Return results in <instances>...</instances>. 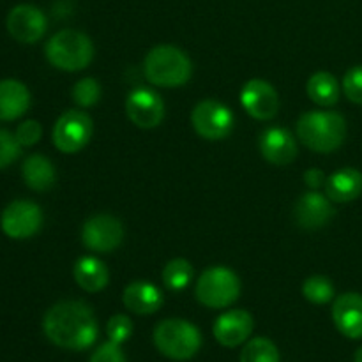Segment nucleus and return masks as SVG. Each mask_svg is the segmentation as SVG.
Listing matches in <instances>:
<instances>
[{"label": "nucleus", "mask_w": 362, "mask_h": 362, "mask_svg": "<svg viewBox=\"0 0 362 362\" xmlns=\"http://www.w3.org/2000/svg\"><path fill=\"white\" fill-rule=\"evenodd\" d=\"M325 173L318 168H310L304 172V182L311 187V189L317 191L320 186H325Z\"/></svg>", "instance_id": "33"}, {"label": "nucleus", "mask_w": 362, "mask_h": 362, "mask_svg": "<svg viewBox=\"0 0 362 362\" xmlns=\"http://www.w3.org/2000/svg\"><path fill=\"white\" fill-rule=\"evenodd\" d=\"M325 194L334 204H349L362 194V172L357 168L338 170L325 180Z\"/></svg>", "instance_id": "19"}, {"label": "nucleus", "mask_w": 362, "mask_h": 362, "mask_svg": "<svg viewBox=\"0 0 362 362\" xmlns=\"http://www.w3.org/2000/svg\"><path fill=\"white\" fill-rule=\"evenodd\" d=\"M73 99L81 108H90L101 99V85L94 78H83L73 87Z\"/></svg>", "instance_id": "27"}, {"label": "nucleus", "mask_w": 362, "mask_h": 362, "mask_svg": "<svg viewBox=\"0 0 362 362\" xmlns=\"http://www.w3.org/2000/svg\"><path fill=\"white\" fill-rule=\"evenodd\" d=\"M46 59L53 67L66 73L85 69L94 59V45L90 37L80 30L66 28L46 42Z\"/></svg>", "instance_id": "4"}, {"label": "nucleus", "mask_w": 362, "mask_h": 362, "mask_svg": "<svg viewBox=\"0 0 362 362\" xmlns=\"http://www.w3.org/2000/svg\"><path fill=\"white\" fill-rule=\"evenodd\" d=\"M255 329V320L250 311L246 310H230L225 311L218 320L214 322L216 341L226 349H235L250 339L251 332Z\"/></svg>", "instance_id": "14"}, {"label": "nucleus", "mask_w": 362, "mask_h": 362, "mask_svg": "<svg viewBox=\"0 0 362 362\" xmlns=\"http://www.w3.org/2000/svg\"><path fill=\"white\" fill-rule=\"evenodd\" d=\"M191 124L193 129L200 134L204 140L218 141L230 136L235 124L233 112L223 103L214 99H205L198 103L191 112Z\"/></svg>", "instance_id": "7"}, {"label": "nucleus", "mask_w": 362, "mask_h": 362, "mask_svg": "<svg viewBox=\"0 0 362 362\" xmlns=\"http://www.w3.org/2000/svg\"><path fill=\"white\" fill-rule=\"evenodd\" d=\"M42 136V127L37 120H25L18 126L16 140L20 141L21 147H30L35 145Z\"/></svg>", "instance_id": "31"}, {"label": "nucleus", "mask_w": 362, "mask_h": 362, "mask_svg": "<svg viewBox=\"0 0 362 362\" xmlns=\"http://www.w3.org/2000/svg\"><path fill=\"white\" fill-rule=\"evenodd\" d=\"M194 276V269L186 258H173L163 269V281H165L166 288L172 292H180V290L187 288Z\"/></svg>", "instance_id": "24"}, {"label": "nucleus", "mask_w": 362, "mask_h": 362, "mask_svg": "<svg viewBox=\"0 0 362 362\" xmlns=\"http://www.w3.org/2000/svg\"><path fill=\"white\" fill-rule=\"evenodd\" d=\"M126 115L134 126L141 129H152L165 119V101L152 88H134L126 99Z\"/></svg>", "instance_id": "11"}, {"label": "nucleus", "mask_w": 362, "mask_h": 362, "mask_svg": "<svg viewBox=\"0 0 362 362\" xmlns=\"http://www.w3.org/2000/svg\"><path fill=\"white\" fill-rule=\"evenodd\" d=\"M30 106V92L21 81L0 80V120H16Z\"/></svg>", "instance_id": "20"}, {"label": "nucleus", "mask_w": 362, "mask_h": 362, "mask_svg": "<svg viewBox=\"0 0 362 362\" xmlns=\"http://www.w3.org/2000/svg\"><path fill=\"white\" fill-rule=\"evenodd\" d=\"M21 175H23L25 184L34 191L52 189L57 180V172L53 168V163L41 154H32L25 159Z\"/></svg>", "instance_id": "22"}, {"label": "nucleus", "mask_w": 362, "mask_h": 362, "mask_svg": "<svg viewBox=\"0 0 362 362\" xmlns=\"http://www.w3.org/2000/svg\"><path fill=\"white\" fill-rule=\"evenodd\" d=\"M124 226L110 214H98L87 219L81 228V243L95 253H112L122 244Z\"/></svg>", "instance_id": "10"}, {"label": "nucleus", "mask_w": 362, "mask_h": 362, "mask_svg": "<svg viewBox=\"0 0 362 362\" xmlns=\"http://www.w3.org/2000/svg\"><path fill=\"white\" fill-rule=\"evenodd\" d=\"M306 92L311 101L318 106H334L339 99V83L336 76L327 71H318L308 80Z\"/></svg>", "instance_id": "23"}, {"label": "nucleus", "mask_w": 362, "mask_h": 362, "mask_svg": "<svg viewBox=\"0 0 362 362\" xmlns=\"http://www.w3.org/2000/svg\"><path fill=\"white\" fill-rule=\"evenodd\" d=\"M0 225H2L4 233L11 239H30L32 235H35L41 230L42 212L34 202L14 200L4 209Z\"/></svg>", "instance_id": "9"}, {"label": "nucleus", "mask_w": 362, "mask_h": 362, "mask_svg": "<svg viewBox=\"0 0 362 362\" xmlns=\"http://www.w3.org/2000/svg\"><path fill=\"white\" fill-rule=\"evenodd\" d=\"M154 345L172 361L193 359L202 349V332L197 325L182 318H168L156 325Z\"/></svg>", "instance_id": "5"}, {"label": "nucleus", "mask_w": 362, "mask_h": 362, "mask_svg": "<svg viewBox=\"0 0 362 362\" xmlns=\"http://www.w3.org/2000/svg\"><path fill=\"white\" fill-rule=\"evenodd\" d=\"M194 296L204 306L223 310V308L232 306L239 299L240 279L232 269L216 265L202 272L197 281Z\"/></svg>", "instance_id": "6"}, {"label": "nucleus", "mask_w": 362, "mask_h": 362, "mask_svg": "<svg viewBox=\"0 0 362 362\" xmlns=\"http://www.w3.org/2000/svg\"><path fill=\"white\" fill-rule=\"evenodd\" d=\"M297 136L313 152L329 154L345 141L346 120L336 112H308L297 120Z\"/></svg>", "instance_id": "2"}, {"label": "nucleus", "mask_w": 362, "mask_h": 362, "mask_svg": "<svg viewBox=\"0 0 362 362\" xmlns=\"http://www.w3.org/2000/svg\"><path fill=\"white\" fill-rule=\"evenodd\" d=\"M354 362H362V346L356 352V357H354Z\"/></svg>", "instance_id": "34"}, {"label": "nucleus", "mask_w": 362, "mask_h": 362, "mask_svg": "<svg viewBox=\"0 0 362 362\" xmlns=\"http://www.w3.org/2000/svg\"><path fill=\"white\" fill-rule=\"evenodd\" d=\"M124 306L136 315H154L161 310L165 297L156 285L148 281H133L124 288Z\"/></svg>", "instance_id": "18"}, {"label": "nucleus", "mask_w": 362, "mask_h": 362, "mask_svg": "<svg viewBox=\"0 0 362 362\" xmlns=\"http://www.w3.org/2000/svg\"><path fill=\"white\" fill-rule=\"evenodd\" d=\"M240 105L247 115L257 120H271L278 115L279 98L276 88L269 81L253 78L246 81L240 90Z\"/></svg>", "instance_id": "13"}, {"label": "nucleus", "mask_w": 362, "mask_h": 362, "mask_svg": "<svg viewBox=\"0 0 362 362\" xmlns=\"http://www.w3.org/2000/svg\"><path fill=\"white\" fill-rule=\"evenodd\" d=\"M303 296L313 304H327L334 299V285L327 276H311L304 281Z\"/></svg>", "instance_id": "26"}, {"label": "nucleus", "mask_w": 362, "mask_h": 362, "mask_svg": "<svg viewBox=\"0 0 362 362\" xmlns=\"http://www.w3.org/2000/svg\"><path fill=\"white\" fill-rule=\"evenodd\" d=\"M240 362H281L279 350L271 339L253 338L244 345L240 352Z\"/></svg>", "instance_id": "25"}, {"label": "nucleus", "mask_w": 362, "mask_h": 362, "mask_svg": "<svg viewBox=\"0 0 362 362\" xmlns=\"http://www.w3.org/2000/svg\"><path fill=\"white\" fill-rule=\"evenodd\" d=\"M45 336L64 350L90 349L99 336L98 318L83 300H60L46 311L42 318Z\"/></svg>", "instance_id": "1"}, {"label": "nucleus", "mask_w": 362, "mask_h": 362, "mask_svg": "<svg viewBox=\"0 0 362 362\" xmlns=\"http://www.w3.org/2000/svg\"><path fill=\"white\" fill-rule=\"evenodd\" d=\"M94 122L83 110H67L53 126V144L64 154H76L90 141Z\"/></svg>", "instance_id": "8"}, {"label": "nucleus", "mask_w": 362, "mask_h": 362, "mask_svg": "<svg viewBox=\"0 0 362 362\" xmlns=\"http://www.w3.org/2000/svg\"><path fill=\"white\" fill-rule=\"evenodd\" d=\"M334 214L336 211L332 207V202L329 200L327 194H322L318 191L304 193L293 207V218L297 225L304 230H318L322 226H327Z\"/></svg>", "instance_id": "15"}, {"label": "nucleus", "mask_w": 362, "mask_h": 362, "mask_svg": "<svg viewBox=\"0 0 362 362\" xmlns=\"http://www.w3.org/2000/svg\"><path fill=\"white\" fill-rule=\"evenodd\" d=\"M20 152L21 145L16 140V134L9 133L6 129H0V170L16 161Z\"/></svg>", "instance_id": "29"}, {"label": "nucleus", "mask_w": 362, "mask_h": 362, "mask_svg": "<svg viewBox=\"0 0 362 362\" xmlns=\"http://www.w3.org/2000/svg\"><path fill=\"white\" fill-rule=\"evenodd\" d=\"M144 73L156 87L173 88L187 83L193 74V64L180 48L172 45L154 46L147 53Z\"/></svg>", "instance_id": "3"}, {"label": "nucleus", "mask_w": 362, "mask_h": 362, "mask_svg": "<svg viewBox=\"0 0 362 362\" xmlns=\"http://www.w3.org/2000/svg\"><path fill=\"white\" fill-rule=\"evenodd\" d=\"M332 322L349 339H362V296L356 292L341 293L332 304Z\"/></svg>", "instance_id": "16"}, {"label": "nucleus", "mask_w": 362, "mask_h": 362, "mask_svg": "<svg viewBox=\"0 0 362 362\" xmlns=\"http://www.w3.org/2000/svg\"><path fill=\"white\" fill-rule=\"evenodd\" d=\"M74 279L78 286L88 293L101 292L110 281V271L98 257H81L74 264Z\"/></svg>", "instance_id": "21"}, {"label": "nucleus", "mask_w": 362, "mask_h": 362, "mask_svg": "<svg viewBox=\"0 0 362 362\" xmlns=\"http://www.w3.org/2000/svg\"><path fill=\"white\" fill-rule=\"evenodd\" d=\"M260 152L271 165L286 166L297 158L296 138L285 127H269L260 136Z\"/></svg>", "instance_id": "17"}, {"label": "nucleus", "mask_w": 362, "mask_h": 362, "mask_svg": "<svg viewBox=\"0 0 362 362\" xmlns=\"http://www.w3.org/2000/svg\"><path fill=\"white\" fill-rule=\"evenodd\" d=\"M88 362H126V356L122 352V345H117L108 339L92 354Z\"/></svg>", "instance_id": "32"}, {"label": "nucleus", "mask_w": 362, "mask_h": 362, "mask_svg": "<svg viewBox=\"0 0 362 362\" xmlns=\"http://www.w3.org/2000/svg\"><path fill=\"white\" fill-rule=\"evenodd\" d=\"M6 27L16 41L32 45L46 34L48 20L39 7L30 6V4H20L9 11Z\"/></svg>", "instance_id": "12"}, {"label": "nucleus", "mask_w": 362, "mask_h": 362, "mask_svg": "<svg viewBox=\"0 0 362 362\" xmlns=\"http://www.w3.org/2000/svg\"><path fill=\"white\" fill-rule=\"evenodd\" d=\"M106 336L110 341L124 345L133 336V322L126 315H113L106 324Z\"/></svg>", "instance_id": "28"}, {"label": "nucleus", "mask_w": 362, "mask_h": 362, "mask_svg": "<svg viewBox=\"0 0 362 362\" xmlns=\"http://www.w3.org/2000/svg\"><path fill=\"white\" fill-rule=\"evenodd\" d=\"M345 95L356 105H362V66H354L343 78Z\"/></svg>", "instance_id": "30"}]
</instances>
